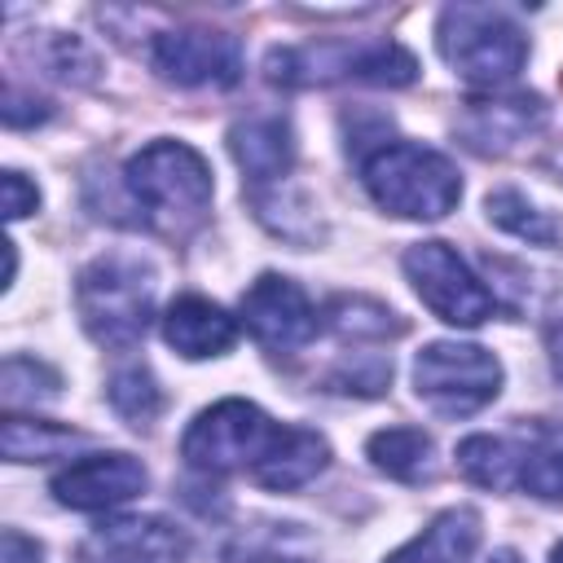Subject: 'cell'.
<instances>
[{"label":"cell","instance_id":"obj_1","mask_svg":"<svg viewBox=\"0 0 563 563\" xmlns=\"http://www.w3.org/2000/svg\"><path fill=\"white\" fill-rule=\"evenodd\" d=\"M123 185L145 220L163 233H189L211 211V167L185 141H150L123 167Z\"/></svg>","mask_w":563,"mask_h":563},{"label":"cell","instance_id":"obj_2","mask_svg":"<svg viewBox=\"0 0 563 563\" xmlns=\"http://www.w3.org/2000/svg\"><path fill=\"white\" fill-rule=\"evenodd\" d=\"M154 268L141 255L106 251L88 260L75 277V308L92 343L136 347L154 321Z\"/></svg>","mask_w":563,"mask_h":563},{"label":"cell","instance_id":"obj_3","mask_svg":"<svg viewBox=\"0 0 563 563\" xmlns=\"http://www.w3.org/2000/svg\"><path fill=\"white\" fill-rule=\"evenodd\" d=\"M361 180L369 198L400 220H440L462 198L457 167L418 141H383L361 158Z\"/></svg>","mask_w":563,"mask_h":563},{"label":"cell","instance_id":"obj_4","mask_svg":"<svg viewBox=\"0 0 563 563\" xmlns=\"http://www.w3.org/2000/svg\"><path fill=\"white\" fill-rule=\"evenodd\" d=\"M435 44L440 57L475 88H501L528 62V35L506 9L493 4H444Z\"/></svg>","mask_w":563,"mask_h":563},{"label":"cell","instance_id":"obj_5","mask_svg":"<svg viewBox=\"0 0 563 563\" xmlns=\"http://www.w3.org/2000/svg\"><path fill=\"white\" fill-rule=\"evenodd\" d=\"M413 391L440 418H471L501 391V361L479 343L435 339L413 356Z\"/></svg>","mask_w":563,"mask_h":563},{"label":"cell","instance_id":"obj_6","mask_svg":"<svg viewBox=\"0 0 563 563\" xmlns=\"http://www.w3.org/2000/svg\"><path fill=\"white\" fill-rule=\"evenodd\" d=\"M282 422H273L260 405L251 400H216L211 409H202L185 435H180V457L202 471V475H229V471H255V462L268 453V444L277 440Z\"/></svg>","mask_w":563,"mask_h":563},{"label":"cell","instance_id":"obj_7","mask_svg":"<svg viewBox=\"0 0 563 563\" xmlns=\"http://www.w3.org/2000/svg\"><path fill=\"white\" fill-rule=\"evenodd\" d=\"M405 277L418 290V299L444 321V325H479L493 317L497 299L493 290L471 273V264L449 242H413L405 251Z\"/></svg>","mask_w":563,"mask_h":563},{"label":"cell","instance_id":"obj_8","mask_svg":"<svg viewBox=\"0 0 563 563\" xmlns=\"http://www.w3.org/2000/svg\"><path fill=\"white\" fill-rule=\"evenodd\" d=\"M150 62L167 84L180 88H233L242 79V44L229 31L176 26L154 35Z\"/></svg>","mask_w":563,"mask_h":563},{"label":"cell","instance_id":"obj_9","mask_svg":"<svg viewBox=\"0 0 563 563\" xmlns=\"http://www.w3.org/2000/svg\"><path fill=\"white\" fill-rule=\"evenodd\" d=\"M242 325L251 330V339L268 352H295L317 334V308L303 295L299 282L282 277V273H260L246 290H242Z\"/></svg>","mask_w":563,"mask_h":563},{"label":"cell","instance_id":"obj_10","mask_svg":"<svg viewBox=\"0 0 563 563\" xmlns=\"http://www.w3.org/2000/svg\"><path fill=\"white\" fill-rule=\"evenodd\" d=\"M189 537L163 515H114L101 519L84 545V563H185Z\"/></svg>","mask_w":563,"mask_h":563},{"label":"cell","instance_id":"obj_11","mask_svg":"<svg viewBox=\"0 0 563 563\" xmlns=\"http://www.w3.org/2000/svg\"><path fill=\"white\" fill-rule=\"evenodd\" d=\"M150 484V471L132 453H88L53 475L57 506L70 510H114L132 497H141Z\"/></svg>","mask_w":563,"mask_h":563},{"label":"cell","instance_id":"obj_12","mask_svg":"<svg viewBox=\"0 0 563 563\" xmlns=\"http://www.w3.org/2000/svg\"><path fill=\"white\" fill-rule=\"evenodd\" d=\"M545 128V101L532 92H510V97H479L466 101V114L457 123L462 141L475 154H506L532 132Z\"/></svg>","mask_w":563,"mask_h":563},{"label":"cell","instance_id":"obj_13","mask_svg":"<svg viewBox=\"0 0 563 563\" xmlns=\"http://www.w3.org/2000/svg\"><path fill=\"white\" fill-rule=\"evenodd\" d=\"M229 154L242 167V176L260 189V185H277L286 180L290 163H295V132L290 119L277 110H255L246 119H238L229 128Z\"/></svg>","mask_w":563,"mask_h":563},{"label":"cell","instance_id":"obj_14","mask_svg":"<svg viewBox=\"0 0 563 563\" xmlns=\"http://www.w3.org/2000/svg\"><path fill=\"white\" fill-rule=\"evenodd\" d=\"M163 339H167V347H176L189 361L224 356L238 343V321L220 303H211L202 295H180L163 312Z\"/></svg>","mask_w":563,"mask_h":563},{"label":"cell","instance_id":"obj_15","mask_svg":"<svg viewBox=\"0 0 563 563\" xmlns=\"http://www.w3.org/2000/svg\"><path fill=\"white\" fill-rule=\"evenodd\" d=\"M330 462V444L321 431L312 427H282L277 440L268 444V453L255 462L251 479L260 488H273V493H290V488H303L308 479H317Z\"/></svg>","mask_w":563,"mask_h":563},{"label":"cell","instance_id":"obj_16","mask_svg":"<svg viewBox=\"0 0 563 563\" xmlns=\"http://www.w3.org/2000/svg\"><path fill=\"white\" fill-rule=\"evenodd\" d=\"M479 545V515L471 506L440 510L413 541H405L387 563H471Z\"/></svg>","mask_w":563,"mask_h":563},{"label":"cell","instance_id":"obj_17","mask_svg":"<svg viewBox=\"0 0 563 563\" xmlns=\"http://www.w3.org/2000/svg\"><path fill=\"white\" fill-rule=\"evenodd\" d=\"M224 563H317V541L286 519H255L238 528L220 554Z\"/></svg>","mask_w":563,"mask_h":563},{"label":"cell","instance_id":"obj_18","mask_svg":"<svg viewBox=\"0 0 563 563\" xmlns=\"http://www.w3.org/2000/svg\"><path fill=\"white\" fill-rule=\"evenodd\" d=\"M365 457L374 471L400 479V484H422L435 475V444L422 427H387L365 440Z\"/></svg>","mask_w":563,"mask_h":563},{"label":"cell","instance_id":"obj_19","mask_svg":"<svg viewBox=\"0 0 563 563\" xmlns=\"http://www.w3.org/2000/svg\"><path fill=\"white\" fill-rule=\"evenodd\" d=\"M519 488L563 501V422H532L519 444Z\"/></svg>","mask_w":563,"mask_h":563},{"label":"cell","instance_id":"obj_20","mask_svg":"<svg viewBox=\"0 0 563 563\" xmlns=\"http://www.w3.org/2000/svg\"><path fill=\"white\" fill-rule=\"evenodd\" d=\"M457 471L471 484L501 493L519 484V444H510L506 435H466L457 444Z\"/></svg>","mask_w":563,"mask_h":563},{"label":"cell","instance_id":"obj_21","mask_svg":"<svg viewBox=\"0 0 563 563\" xmlns=\"http://www.w3.org/2000/svg\"><path fill=\"white\" fill-rule=\"evenodd\" d=\"M84 435L57 422H35V418H18L9 413L0 427V449L9 462H44V457H62L66 449H75Z\"/></svg>","mask_w":563,"mask_h":563},{"label":"cell","instance_id":"obj_22","mask_svg":"<svg viewBox=\"0 0 563 563\" xmlns=\"http://www.w3.org/2000/svg\"><path fill=\"white\" fill-rule=\"evenodd\" d=\"M347 79L378 84V88H405L418 79V62L396 40H369V44L347 48Z\"/></svg>","mask_w":563,"mask_h":563},{"label":"cell","instance_id":"obj_23","mask_svg":"<svg viewBox=\"0 0 563 563\" xmlns=\"http://www.w3.org/2000/svg\"><path fill=\"white\" fill-rule=\"evenodd\" d=\"M106 396H110L114 413L128 418L132 427H150L163 413V387H158V378H154V369L145 361H132V365L114 369Z\"/></svg>","mask_w":563,"mask_h":563},{"label":"cell","instance_id":"obj_24","mask_svg":"<svg viewBox=\"0 0 563 563\" xmlns=\"http://www.w3.org/2000/svg\"><path fill=\"white\" fill-rule=\"evenodd\" d=\"M488 220L497 224V229H506V233H515V238H523V242H537V246H550L554 238H559V224L541 211V207H532L519 189H497V194H488Z\"/></svg>","mask_w":563,"mask_h":563},{"label":"cell","instance_id":"obj_25","mask_svg":"<svg viewBox=\"0 0 563 563\" xmlns=\"http://www.w3.org/2000/svg\"><path fill=\"white\" fill-rule=\"evenodd\" d=\"M57 387H62V378L44 361H31V356H9L4 361V405H9V413H18L22 405L57 400Z\"/></svg>","mask_w":563,"mask_h":563},{"label":"cell","instance_id":"obj_26","mask_svg":"<svg viewBox=\"0 0 563 563\" xmlns=\"http://www.w3.org/2000/svg\"><path fill=\"white\" fill-rule=\"evenodd\" d=\"M0 189H4V220H22V216H31L40 207V189L22 172H4Z\"/></svg>","mask_w":563,"mask_h":563},{"label":"cell","instance_id":"obj_27","mask_svg":"<svg viewBox=\"0 0 563 563\" xmlns=\"http://www.w3.org/2000/svg\"><path fill=\"white\" fill-rule=\"evenodd\" d=\"M40 541L35 537H22L18 528L4 532V563H40Z\"/></svg>","mask_w":563,"mask_h":563},{"label":"cell","instance_id":"obj_28","mask_svg":"<svg viewBox=\"0 0 563 563\" xmlns=\"http://www.w3.org/2000/svg\"><path fill=\"white\" fill-rule=\"evenodd\" d=\"M550 365H554V378L563 383V321L550 325Z\"/></svg>","mask_w":563,"mask_h":563},{"label":"cell","instance_id":"obj_29","mask_svg":"<svg viewBox=\"0 0 563 563\" xmlns=\"http://www.w3.org/2000/svg\"><path fill=\"white\" fill-rule=\"evenodd\" d=\"M488 563H523V559H519V554H515V550H497V554H493V559H488Z\"/></svg>","mask_w":563,"mask_h":563},{"label":"cell","instance_id":"obj_30","mask_svg":"<svg viewBox=\"0 0 563 563\" xmlns=\"http://www.w3.org/2000/svg\"><path fill=\"white\" fill-rule=\"evenodd\" d=\"M550 563H563V541H559V545L550 550Z\"/></svg>","mask_w":563,"mask_h":563}]
</instances>
